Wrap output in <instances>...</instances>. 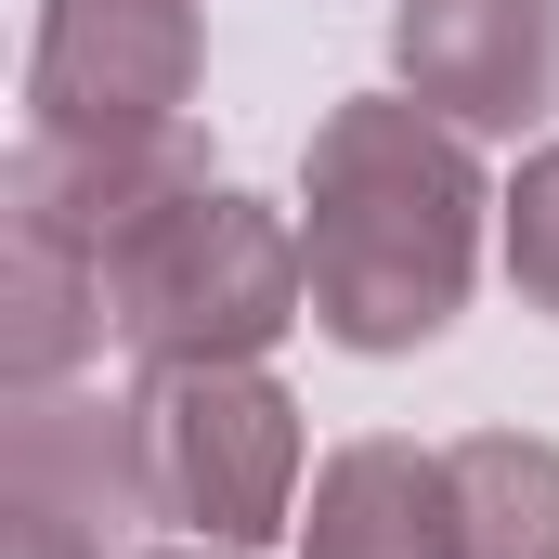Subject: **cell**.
<instances>
[{"mask_svg":"<svg viewBox=\"0 0 559 559\" xmlns=\"http://www.w3.org/2000/svg\"><path fill=\"white\" fill-rule=\"evenodd\" d=\"M442 468H455V547L468 559H559V442L468 429V442H442Z\"/></svg>","mask_w":559,"mask_h":559,"instance_id":"ba28073f","label":"cell"},{"mask_svg":"<svg viewBox=\"0 0 559 559\" xmlns=\"http://www.w3.org/2000/svg\"><path fill=\"white\" fill-rule=\"evenodd\" d=\"M0 481L79 508V521H105V534L156 521V508H143V417H131V404H92V391H13Z\"/></svg>","mask_w":559,"mask_h":559,"instance_id":"52a82bcc","label":"cell"},{"mask_svg":"<svg viewBox=\"0 0 559 559\" xmlns=\"http://www.w3.org/2000/svg\"><path fill=\"white\" fill-rule=\"evenodd\" d=\"M169 559H248V547H169Z\"/></svg>","mask_w":559,"mask_h":559,"instance_id":"8fae6325","label":"cell"},{"mask_svg":"<svg viewBox=\"0 0 559 559\" xmlns=\"http://www.w3.org/2000/svg\"><path fill=\"white\" fill-rule=\"evenodd\" d=\"M299 559H468L455 547V468L429 442H338L299 495Z\"/></svg>","mask_w":559,"mask_h":559,"instance_id":"8992f818","label":"cell"},{"mask_svg":"<svg viewBox=\"0 0 559 559\" xmlns=\"http://www.w3.org/2000/svg\"><path fill=\"white\" fill-rule=\"evenodd\" d=\"M391 66L468 143L547 131L559 118V0H404L391 13Z\"/></svg>","mask_w":559,"mask_h":559,"instance_id":"5b68a950","label":"cell"},{"mask_svg":"<svg viewBox=\"0 0 559 559\" xmlns=\"http://www.w3.org/2000/svg\"><path fill=\"white\" fill-rule=\"evenodd\" d=\"M143 508L195 547H261L299 521V404L261 365H143Z\"/></svg>","mask_w":559,"mask_h":559,"instance_id":"3957f363","label":"cell"},{"mask_svg":"<svg viewBox=\"0 0 559 559\" xmlns=\"http://www.w3.org/2000/svg\"><path fill=\"white\" fill-rule=\"evenodd\" d=\"M0 559H105V521H79V508L0 481Z\"/></svg>","mask_w":559,"mask_h":559,"instance_id":"30bf717a","label":"cell"},{"mask_svg":"<svg viewBox=\"0 0 559 559\" xmlns=\"http://www.w3.org/2000/svg\"><path fill=\"white\" fill-rule=\"evenodd\" d=\"M105 312H118L131 365H261L312 312L299 222L261 209V195H235V182H195L182 209H156L105 261Z\"/></svg>","mask_w":559,"mask_h":559,"instance_id":"7a4b0ae2","label":"cell"},{"mask_svg":"<svg viewBox=\"0 0 559 559\" xmlns=\"http://www.w3.org/2000/svg\"><path fill=\"white\" fill-rule=\"evenodd\" d=\"M495 209H508V286L559 325V143H534V156H521V182H508Z\"/></svg>","mask_w":559,"mask_h":559,"instance_id":"9c48e42d","label":"cell"},{"mask_svg":"<svg viewBox=\"0 0 559 559\" xmlns=\"http://www.w3.org/2000/svg\"><path fill=\"white\" fill-rule=\"evenodd\" d=\"M195 79H209V26L195 0H39L26 39V131H195Z\"/></svg>","mask_w":559,"mask_h":559,"instance_id":"277c9868","label":"cell"},{"mask_svg":"<svg viewBox=\"0 0 559 559\" xmlns=\"http://www.w3.org/2000/svg\"><path fill=\"white\" fill-rule=\"evenodd\" d=\"M481 156L417 92H352L299 156V261L338 352H429L481 274Z\"/></svg>","mask_w":559,"mask_h":559,"instance_id":"6da1fadb","label":"cell"}]
</instances>
